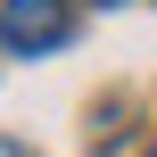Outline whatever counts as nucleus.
I'll use <instances>...</instances> for the list:
<instances>
[{
  "label": "nucleus",
  "instance_id": "nucleus-1",
  "mask_svg": "<svg viewBox=\"0 0 157 157\" xmlns=\"http://www.w3.org/2000/svg\"><path fill=\"white\" fill-rule=\"evenodd\" d=\"M66 41V0H0V50H50Z\"/></svg>",
  "mask_w": 157,
  "mask_h": 157
},
{
  "label": "nucleus",
  "instance_id": "nucleus-2",
  "mask_svg": "<svg viewBox=\"0 0 157 157\" xmlns=\"http://www.w3.org/2000/svg\"><path fill=\"white\" fill-rule=\"evenodd\" d=\"M0 157H25V149H17V141H0Z\"/></svg>",
  "mask_w": 157,
  "mask_h": 157
},
{
  "label": "nucleus",
  "instance_id": "nucleus-3",
  "mask_svg": "<svg viewBox=\"0 0 157 157\" xmlns=\"http://www.w3.org/2000/svg\"><path fill=\"white\" fill-rule=\"evenodd\" d=\"M99 8H116V0H99Z\"/></svg>",
  "mask_w": 157,
  "mask_h": 157
},
{
  "label": "nucleus",
  "instance_id": "nucleus-4",
  "mask_svg": "<svg viewBox=\"0 0 157 157\" xmlns=\"http://www.w3.org/2000/svg\"><path fill=\"white\" fill-rule=\"evenodd\" d=\"M149 157H157V149H149Z\"/></svg>",
  "mask_w": 157,
  "mask_h": 157
}]
</instances>
